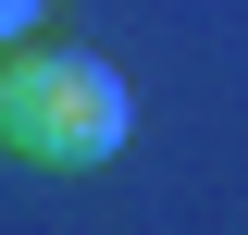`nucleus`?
I'll use <instances>...</instances> for the list:
<instances>
[{
  "label": "nucleus",
  "mask_w": 248,
  "mask_h": 235,
  "mask_svg": "<svg viewBox=\"0 0 248 235\" xmlns=\"http://www.w3.org/2000/svg\"><path fill=\"white\" fill-rule=\"evenodd\" d=\"M37 13H50V0H0V25H13V37H25V25H37Z\"/></svg>",
  "instance_id": "nucleus-2"
},
{
  "label": "nucleus",
  "mask_w": 248,
  "mask_h": 235,
  "mask_svg": "<svg viewBox=\"0 0 248 235\" xmlns=\"http://www.w3.org/2000/svg\"><path fill=\"white\" fill-rule=\"evenodd\" d=\"M124 136H137V87H124L112 62H87V50H25V37H13V62H0V148H13V161L87 174V161H112Z\"/></svg>",
  "instance_id": "nucleus-1"
}]
</instances>
